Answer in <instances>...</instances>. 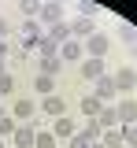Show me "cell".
Here are the masks:
<instances>
[{"label": "cell", "mask_w": 137, "mask_h": 148, "mask_svg": "<svg viewBox=\"0 0 137 148\" xmlns=\"http://www.w3.org/2000/svg\"><path fill=\"white\" fill-rule=\"evenodd\" d=\"M97 122H100V130H115V126H119L115 104H104V108H100V115H97Z\"/></svg>", "instance_id": "16"}, {"label": "cell", "mask_w": 137, "mask_h": 148, "mask_svg": "<svg viewBox=\"0 0 137 148\" xmlns=\"http://www.w3.org/2000/svg\"><path fill=\"white\" fill-rule=\"evenodd\" d=\"M119 37H122L126 45H137V26H130V22H122V26H119Z\"/></svg>", "instance_id": "26"}, {"label": "cell", "mask_w": 137, "mask_h": 148, "mask_svg": "<svg viewBox=\"0 0 137 148\" xmlns=\"http://www.w3.org/2000/svg\"><path fill=\"white\" fill-rule=\"evenodd\" d=\"M67 148H89V141H85V137H82V133H74V137H71V141H67Z\"/></svg>", "instance_id": "29"}, {"label": "cell", "mask_w": 137, "mask_h": 148, "mask_svg": "<svg viewBox=\"0 0 137 148\" xmlns=\"http://www.w3.org/2000/svg\"><path fill=\"white\" fill-rule=\"evenodd\" d=\"M4 71H8V67H4V59H0V74H4Z\"/></svg>", "instance_id": "32"}, {"label": "cell", "mask_w": 137, "mask_h": 148, "mask_svg": "<svg viewBox=\"0 0 137 148\" xmlns=\"http://www.w3.org/2000/svg\"><path fill=\"white\" fill-rule=\"evenodd\" d=\"M37 52H41V59H45V56H59V45L48 41V37H41V41H37Z\"/></svg>", "instance_id": "23"}, {"label": "cell", "mask_w": 137, "mask_h": 148, "mask_svg": "<svg viewBox=\"0 0 137 148\" xmlns=\"http://www.w3.org/2000/svg\"><path fill=\"white\" fill-rule=\"evenodd\" d=\"M34 92H37V96H48V92H56V78H48V74H37V78H34Z\"/></svg>", "instance_id": "20"}, {"label": "cell", "mask_w": 137, "mask_h": 148, "mask_svg": "<svg viewBox=\"0 0 137 148\" xmlns=\"http://www.w3.org/2000/svg\"><path fill=\"white\" fill-rule=\"evenodd\" d=\"M93 96H97L100 104H115L119 92H115V82H111V74H104V78H97L93 82Z\"/></svg>", "instance_id": "4"}, {"label": "cell", "mask_w": 137, "mask_h": 148, "mask_svg": "<svg viewBox=\"0 0 137 148\" xmlns=\"http://www.w3.org/2000/svg\"><path fill=\"white\" fill-rule=\"evenodd\" d=\"M37 67H41V74H48V78H56V74L63 71V59H59V56H45V59H41Z\"/></svg>", "instance_id": "19"}, {"label": "cell", "mask_w": 137, "mask_h": 148, "mask_svg": "<svg viewBox=\"0 0 137 148\" xmlns=\"http://www.w3.org/2000/svg\"><path fill=\"white\" fill-rule=\"evenodd\" d=\"M8 52H11V45H8V41L0 37V59H8Z\"/></svg>", "instance_id": "31"}, {"label": "cell", "mask_w": 137, "mask_h": 148, "mask_svg": "<svg viewBox=\"0 0 137 148\" xmlns=\"http://www.w3.org/2000/svg\"><path fill=\"white\" fill-rule=\"evenodd\" d=\"M11 115L19 119V122H34V115H37V100H30V96H22L11 104Z\"/></svg>", "instance_id": "7"}, {"label": "cell", "mask_w": 137, "mask_h": 148, "mask_svg": "<svg viewBox=\"0 0 137 148\" xmlns=\"http://www.w3.org/2000/svg\"><path fill=\"white\" fill-rule=\"evenodd\" d=\"M104 74H108V63H104V59H93V56H85V59H82V74H78V78L97 82V78H104Z\"/></svg>", "instance_id": "6"}, {"label": "cell", "mask_w": 137, "mask_h": 148, "mask_svg": "<svg viewBox=\"0 0 137 148\" xmlns=\"http://www.w3.org/2000/svg\"><path fill=\"white\" fill-rule=\"evenodd\" d=\"M37 22H45V26H56V22H63V4H52V0H45V8H41Z\"/></svg>", "instance_id": "12"}, {"label": "cell", "mask_w": 137, "mask_h": 148, "mask_svg": "<svg viewBox=\"0 0 137 148\" xmlns=\"http://www.w3.org/2000/svg\"><path fill=\"white\" fill-rule=\"evenodd\" d=\"M59 141H56V133H52V130H48V133H37V137H34V148H56Z\"/></svg>", "instance_id": "24"}, {"label": "cell", "mask_w": 137, "mask_h": 148, "mask_svg": "<svg viewBox=\"0 0 137 148\" xmlns=\"http://www.w3.org/2000/svg\"><path fill=\"white\" fill-rule=\"evenodd\" d=\"M82 48H85V56H93V59H104V56L111 52V37L97 30L93 37H85V41H82Z\"/></svg>", "instance_id": "2"}, {"label": "cell", "mask_w": 137, "mask_h": 148, "mask_svg": "<svg viewBox=\"0 0 137 148\" xmlns=\"http://www.w3.org/2000/svg\"><path fill=\"white\" fill-rule=\"evenodd\" d=\"M111 82H115V92H134L137 89V71L134 67H119L111 74Z\"/></svg>", "instance_id": "5"}, {"label": "cell", "mask_w": 137, "mask_h": 148, "mask_svg": "<svg viewBox=\"0 0 137 148\" xmlns=\"http://www.w3.org/2000/svg\"><path fill=\"white\" fill-rule=\"evenodd\" d=\"M59 59H63V63H82V59H85L82 41H74V37H71L67 45H59Z\"/></svg>", "instance_id": "11"}, {"label": "cell", "mask_w": 137, "mask_h": 148, "mask_svg": "<svg viewBox=\"0 0 137 148\" xmlns=\"http://www.w3.org/2000/svg\"><path fill=\"white\" fill-rule=\"evenodd\" d=\"M115 115H119V126H137V100L134 96L115 100Z\"/></svg>", "instance_id": "3"}, {"label": "cell", "mask_w": 137, "mask_h": 148, "mask_svg": "<svg viewBox=\"0 0 137 148\" xmlns=\"http://www.w3.org/2000/svg\"><path fill=\"white\" fill-rule=\"evenodd\" d=\"M74 8H78L82 18H93V15H97V4H93V0H74Z\"/></svg>", "instance_id": "25"}, {"label": "cell", "mask_w": 137, "mask_h": 148, "mask_svg": "<svg viewBox=\"0 0 137 148\" xmlns=\"http://www.w3.org/2000/svg\"><path fill=\"white\" fill-rule=\"evenodd\" d=\"M45 115H52V119H59V115H67V104H63V96L59 92H48V96H41V104H37Z\"/></svg>", "instance_id": "9"}, {"label": "cell", "mask_w": 137, "mask_h": 148, "mask_svg": "<svg viewBox=\"0 0 137 148\" xmlns=\"http://www.w3.org/2000/svg\"><path fill=\"white\" fill-rule=\"evenodd\" d=\"M122 141L130 148H137V126H122Z\"/></svg>", "instance_id": "28"}, {"label": "cell", "mask_w": 137, "mask_h": 148, "mask_svg": "<svg viewBox=\"0 0 137 148\" xmlns=\"http://www.w3.org/2000/svg\"><path fill=\"white\" fill-rule=\"evenodd\" d=\"M11 92H15V78L4 71V74H0V96H11Z\"/></svg>", "instance_id": "27"}, {"label": "cell", "mask_w": 137, "mask_h": 148, "mask_svg": "<svg viewBox=\"0 0 137 148\" xmlns=\"http://www.w3.org/2000/svg\"><path fill=\"white\" fill-rule=\"evenodd\" d=\"M34 137H37L34 122H19V130L11 133V145H15V148H34Z\"/></svg>", "instance_id": "10"}, {"label": "cell", "mask_w": 137, "mask_h": 148, "mask_svg": "<svg viewBox=\"0 0 137 148\" xmlns=\"http://www.w3.org/2000/svg\"><path fill=\"white\" fill-rule=\"evenodd\" d=\"M78 133L85 137V141H89V145H97L104 130H100V122H97V119H85V126H78Z\"/></svg>", "instance_id": "17"}, {"label": "cell", "mask_w": 137, "mask_h": 148, "mask_svg": "<svg viewBox=\"0 0 137 148\" xmlns=\"http://www.w3.org/2000/svg\"><path fill=\"white\" fill-rule=\"evenodd\" d=\"M134 96H137V89H134Z\"/></svg>", "instance_id": "37"}, {"label": "cell", "mask_w": 137, "mask_h": 148, "mask_svg": "<svg viewBox=\"0 0 137 148\" xmlns=\"http://www.w3.org/2000/svg\"><path fill=\"white\" fill-rule=\"evenodd\" d=\"M41 8H45V0H19V11H22L26 18H37Z\"/></svg>", "instance_id": "21"}, {"label": "cell", "mask_w": 137, "mask_h": 148, "mask_svg": "<svg viewBox=\"0 0 137 148\" xmlns=\"http://www.w3.org/2000/svg\"><path fill=\"white\" fill-rule=\"evenodd\" d=\"M8 148H15V145H8Z\"/></svg>", "instance_id": "36"}, {"label": "cell", "mask_w": 137, "mask_h": 148, "mask_svg": "<svg viewBox=\"0 0 137 148\" xmlns=\"http://www.w3.org/2000/svg\"><path fill=\"white\" fill-rule=\"evenodd\" d=\"M15 130H19V119H15V115H4V119H0V137H11Z\"/></svg>", "instance_id": "22"}, {"label": "cell", "mask_w": 137, "mask_h": 148, "mask_svg": "<svg viewBox=\"0 0 137 148\" xmlns=\"http://www.w3.org/2000/svg\"><path fill=\"white\" fill-rule=\"evenodd\" d=\"M97 34V26H93V18H71V37H74V41H85V37H93Z\"/></svg>", "instance_id": "13"}, {"label": "cell", "mask_w": 137, "mask_h": 148, "mask_svg": "<svg viewBox=\"0 0 137 148\" xmlns=\"http://www.w3.org/2000/svg\"><path fill=\"white\" fill-rule=\"evenodd\" d=\"M89 148H104V145H100V141H97V145H89Z\"/></svg>", "instance_id": "34"}, {"label": "cell", "mask_w": 137, "mask_h": 148, "mask_svg": "<svg viewBox=\"0 0 137 148\" xmlns=\"http://www.w3.org/2000/svg\"><path fill=\"white\" fill-rule=\"evenodd\" d=\"M52 133H56V141H71V137L78 133V122H74L71 115H59L56 122H52Z\"/></svg>", "instance_id": "8"}, {"label": "cell", "mask_w": 137, "mask_h": 148, "mask_svg": "<svg viewBox=\"0 0 137 148\" xmlns=\"http://www.w3.org/2000/svg\"><path fill=\"white\" fill-rule=\"evenodd\" d=\"M45 37H48V41H56V45H67V41H71V22L63 18V22H56V26H48Z\"/></svg>", "instance_id": "14"}, {"label": "cell", "mask_w": 137, "mask_h": 148, "mask_svg": "<svg viewBox=\"0 0 137 148\" xmlns=\"http://www.w3.org/2000/svg\"><path fill=\"white\" fill-rule=\"evenodd\" d=\"M4 115H8V111H4V104H0V119H4Z\"/></svg>", "instance_id": "33"}, {"label": "cell", "mask_w": 137, "mask_h": 148, "mask_svg": "<svg viewBox=\"0 0 137 148\" xmlns=\"http://www.w3.org/2000/svg\"><path fill=\"white\" fill-rule=\"evenodd\" d=\"M100 145H104V148H122V145H126V141H122V126L104 130V133H100Z\"/></svg>", "instance_id": "18"}, {"label": "cell", "mask_w": 137, "mask_h": 148, "mask_svg": "<svg viewBox=\"0 0 137 148\" xmlns=\"http://www.w3.org/2000/svg\"><path fill=\"white\" fill-rule=\"evenodd\" d=\"M19 34H22V52H37V41L45 37V30H41V22L37 18H22V26H19Z\"/></svg>", "instance_id": "1"}, {"label": "cell", "mask_w": 137, "mask_h": 148, "mask_svg": "<svg viewBox=\"0 0 137 148\" xmlns=\"http://www.w3.org/2000/svg\"><path fill=\"white\" fill-rule=\"evenodd\" d=\"M0 148H8V145H4V137H0Z\"/></svg>", "instance_id": "35"}, {"label": "cell", "mask_w": 137, "mask_h": 148, "mask_svg": "<svg viewBox=\"0 0 137 148\" xmlns=\"http://www.w3.org/2000/svg\"><path fill=\"white\" fill-rule=\"evenodd\" d=\"M8 34H11V22H8V18L0 15V37H4V41H8Z\"/></svg>", "instance_id": "30"}, {"label": "cell", "mask_w": 137, "mask_h": 148, "mask_svg": "<svg viewBox=\"0 0 137 148\" xmlns=\"http://www.w3.org/2000/svg\"><path fill=\"white\" fill-rule=\"evenodd\" d=\"M78 108H82V115H85V119H97L100 115V108H104V104H100L97 96H93V92H85V96H82L78 100Z\"/></svg>", "instance_id": "15"}]
</instances>
